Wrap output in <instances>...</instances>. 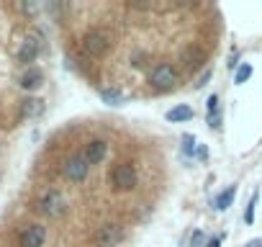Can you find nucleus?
<instances>
[{
  "instance_id": "6ab92c4d",
  "label": "nucleus",
  "mask_w": 262,
  "mask_h": 247,
  "mask_svg": "<svg viewBox=\"0 0 262 247\" xmlns=\"http://www.w3.org/2000/svg\"><path fill=\"white\" fill-rule=\"evenodd\" d=\"M195 152V139H193V134H185L183 137V155H193Z\"/></svg>"
},
{
  "instance_id": "f3484780",
  "label": "nucleus",
  "mask_w": 262,
  "mask_h": 247,
  "mask_svg": "<svg viewBox=\"0 0 262 247\" xmlns=\"http://www.w3.org/2000/svg\"><path fill=\"white\" fill-rule=\"evenodd\" d=\"M257 198H259V193L254 191L252 198H249V203H247V209H244V221H247V224L254 221V206H257Z\"/></svg>"
},
{
  "instance_id": "aec40b11",
  "label": "nucleus",
  "mask_w": 262,
  "mask_h": 247,
  "mask_svg": "<svg viewBox=\"0 0 262 247\" xmlns=\"http://www.w3.org/2000/svg\"><path fill=\"white\" fill-rule=\"evenodd\" d=\"M203 244H208L206 242V234H203V229H195L193 237H190V247H203Z\"/></svg>"
},
{
  "instance_id": "f03ea898",
  "label": "nucleus",
  "mask_w": 262,
  "mask_h": 247,
  "mask_svg": "<svg viewBox=\"0 0 262 247\" xmlns=\"http://www.w3.org/2000/svg\"><path fill=\"white\" fill-rule=\"evenodd\" d=\"M36 211L44 214V216H49V219L64 216L67 214V198H64V193L62 191H54V188L44 191L39 196V201H36Z\"/></svg>"
},
{
  "instance_id": "b1692460",
  "label": "nucleus",
  "mask_w": 262,
  "mask_h": 247,
  "mask_svg": "<svg viewBox=\"0 0 262 247\" xmlns=\"http://www.w3.org/2000/svg\"><path fill=\"white\" fill-rule=\"evenodd\" d=\"M211 75H213V72H211V70H206V72H203V77H201V80L195 83V88H201V85H206V83L211 80Z\"/></svg>"
},
{
  "instance_id": "dca6fc26",
  "label": "nucleus",
  "mask_w": 262,
  "mask_h": 247,
  "mask_svg": "<svg viewBox=\"0 0 262 247\" xmlns=\"http://www.w3.org/2000/svg\"><path fill=\"white\" fill-rule=\"evenodd\" d=\"M252 72H254L252 65H249V62H242V65L236 67V72H234V85H244V83L252 77Z\"/></svg>"
},
{
  "instance_id": "f257e3e1",
  "label": "nucleus",
  "mask_w": 262,
  "mask_h": 247,
  "mask_svg": "<svg viewBox=\"0 0 262 247\" xmlns=\"http://www.w3.org/2000/svg\"><path fill=\"white\" fill-rule=\"evenodd\" d=\"M147 83H149V88L157 90V93H170V90L180 83V75H178L175 65H170V62H160V65H155V67L149 70Z\"/></svg>"
},
{
  "instance_id": "4be33fe9",
  "label": "nucleus",
  "mask_w": 262,
  "mask_h": 247,
  "mask_svg": "<svg viewBox=\"0 0 262 247\" xmlns=\"http://www.w3.org/2000/svg\"><path fill=\"white\" fill-rule=\"evenodd\" d=\"M195 157L206 162V160H208V147H206V145H198V147H195Z\"/></svg>"
},
{
  "instance_id": "20e7f679",
  "label": "nucleus",
  "mask_w": 262,
  "mask_h": 247,
  "mask_svg": "<svg viewBox=\"0 0 262 247\" xmlns=\"http://www.w3.org/2000/svg\"><path fill=\"white\" fill-rule=\"evenodd\" d=\"M111 183L116 191H134L137 183H139V175H137V168L131 162H118L111 173Z\"/></svg>"
},
{
  "instance_id": "5701e85b",
  "label": "nucleus",
  "mask_w": 262,
  "mask_h": 247,
  "mask_svg": "<svg viewBox=\"0 0 262 247\" xmlns=\"http://www.w3.org/2000/svg\"><path fill=\"white\" fill-rule=\"evenodd\" d=\"M224 237H226V234H213V237L208 239V244H206V247H221V242H224Z\"/></svg>"
},
{
  "instance_id": "f8f14e48",
  "label": "nucleus",
  "mask_w": 262,
  "mask_h": 247,
  "mask_svg": "<svg viewBox=\"0 0 262 247\" xmlns=\"http://www.w3.org/2000/svg\"><path fill=\"white\" fill-rule=\"evenodd\" d=\"M44 100L41 98H34V95H29V98H24L21 100V118H39L41 113H44Z\"/></svg>"
},
{
  "instance_id": "7ed1b4c3",
  "label": "nucleus",
  "mask_w": 262,
  "mask_h": 247,
  "mask_svg": "<svg viewBox=\"0 0 262 247\" xmlns=\"http://www.w3.org/2000/svg\"><path fill=\"white\" fill-rule=\"evenodd\" d=\"M111 47H113V34L108 29H90L82 36V49L90 57H103L111 52Z\"/></svg>"
},
{
  "instance_id": "2eb2a0df",
  "label": "nucleus",
  "mask_w": 262,
  "mask_h": 247,
  "mask_svg": "<svg viewBox=\"0 0 262 247\" xmlns=\"http://www.w3.org/2000/svg\"><path fill=\"white\" fill-rule=\"evenodd\" d=\"M98 95H100V100L105 103V106H111V108H116V106H123V93H118V90H108V88H103V90H98Z\"/></svg>"
},
{
  "instance_id": "423d86ee",
  "label": "nucleus",
  "mask_w": 262,
  "mask_h": 247,
  "mask_svg": "<svg viewBox=\"0 0 262 247\" xmlns=\"http://www.w3.org/2000/svg\"><path fill=\"white\" fill-rule=\"evenodd\" d=\"M88 170H90V162L85 160V155H72L64 160V178L72 183H82L88 178Z\"/></svg>"
},
{
  "instance_id": "39448f33",
  "label": "nucleus",
  "mask_w": 262,
  "mask_h": 247,
  "mask_svg": "<svg viewBox=\"0 0 262 247\" xmlns=\"http://www.w3.org/2000/svg\"><path fill=\"white\" fill-rule=\"evenodd\" d=\"M121 239H123V227L116 224V221H108L95 232V244L98 247H118Z\"/></svg>"
},
{
  "instance_id": "ddd939ff",
  "label": "nucleus",
  "mask_w": 262,
  "mask_h": 247,
  "mask_svg": "<svg viewBox=\"0 0 262 247\" xmlns=\"http://www.w3.org/2000/svg\"><path fill=\"white\" fill-rule=\"evenodd\" d=\"M190 118H193V108L188 103H180V106L167 111V121H172V123H183V121H190Z\"/></svg>"
},
{
  "instance_id": "4468645a",
  "label": "nucleus",
  "mask_w": 262,
  "mask_h": 247,
  "mask_svg": "<svg viewBox=\"0 0 262 247\" xmlns=\"http://www.w3.org/2000/svg\"><path fill=\"white\" fill-rule=\"evenodd\" d=\"M234 196H236V186H229L226 191H221V193L216 196V201H213V209H216V211H226V209H231V203H234Z\"/></svg>"
},
{
  "instance_id": "393cba45",
  "label": "nucleus",
  "mask_w": 262,
  "mask_h": 247,
  "mask_svg": "<svg viewBox=\"0 0 262 247\" xmlns=\"http://www.w3.org/2000/svg\"><path fill=\"white\" fill-rule=\"evenodd\" d=\"M244 247H262V239H249Z\"/></svg>"
},
{
  "instance_id": "9d476101",
  "label": "nucleus",
  "mask_w": 262,
  "mask_h": 247,
  "mask_svg": "<svg viewBox=\"0 0 262 247\" xmlns=\"http://www.w3.org/2000/svg\"><path fill=\"white\" fill-rule=\"evenodd\" d=\"M183 62H185V70H198V67H203V62H206V52H203L201 47L190 44V47L183 49Z\"/></svg>"
},
{
  "instance_id": "9b49d317",
  "label": "nucleus",
  "mask_w": 262,
  "mask_h": 247,
  "mask_svg": "<svg viewBox=\"0 0 262 247\" xmlns=\"http://www.w3.org/2000/svg\"><path fill=\"white\" fill-rule=\"evenodd\" d=\"M18 85H21L24 90H39V88L44 85V72L36 70V67H29V70L18 77Z\"/></svg>"
},
{
  "instance_id": "412c9836",
  "label": "nucleus",
  "mask_w": 262,
  "mask_h": 247,
  "mask_svg": "<svg viewBox=\"0 0 262 247\" xmlns=\"http://www.w3.org/2000/svg\"><path fill=\"white\" fill-rule=\"evenodd\" d=\"M206 121H208V127H211V129H221L224 116H221V113H211V116H206Z\"/></svg>"
},
{
  "instance_id": "0eeeda50",
  "label": "nucleus",
  "mask_w": 262,
  "mask_h": 247,
  "mask_svg": "<svg viewBox=\"0 0 262 247\" xmlns=\"http://www.w3.org/2000/svg\"><path fill=\"white\" fill-rule=\"evenodd\" d=\"M21 247H44L47 242V227L44 224H26L21 237H18Z\"/></svg>"
},
{
  "instance_id": "a211bd4d",
  "label": "nucleus",
  "mask_w": 262,
  "mask_h": 247,
  "mask_svg": "<svg viewBox=\"0 0 262 247\" xmlns=\"http://www.w3.org/2000/svg\"><path fill=\"white\" fill-rule=\"evenodd\" d=\"M206 111H208V116H211V113H221V108H219V95H216V93L208 95V100H206Z\"/></svg>"
},
{
  "instance_id": "1a4fd4ad",
  "label": "nucleus",
  "mask_w": 262,
  "mask_h": 247,
  "mask_svg": "<svg viewBox=\"0 0 262 247\" xmlns=\"http://www.w3.org/2000/svg\"><path fill=\"white\" fill-rule=\"evenodd\" d=\"M39 49H41V42L36 39V36H26L24 42H21V47H18V62L21 65H29V62H34L36 57H39Z\"/></svg>"
},
{
  "instance_id": "6e6552de",
  "label": "nucleus",
  "mask_w": 262,
  "mask_h": 247,
  "mask_svg": "<svg viewBox=\"0 0 262 247\" xmlns=\"http://www.w3.org/2000/svg\"><path fill=\"white\" fill-rule=\"evenodd\" d=\"M82 155H85V160L90 165H100L105 160V155H108V142L105 139H90L85 145V152Z\"/></svg>"
}]
</instances>
